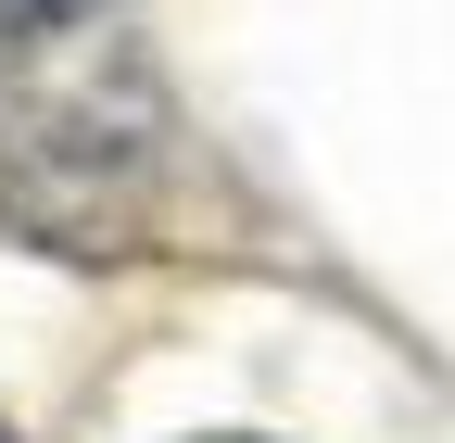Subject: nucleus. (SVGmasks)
Here are the masks:
<instances>
[{
    "instance_id": "f257e3e1",
    "label": "nucleus",
    "mask_w": 455,
    "mask_h": 443,
    "mask_svg": "<svg viewBox=\"0 0 455 443\" xmlns=\"http://www.w3.org/2000/svg\"><path fill=\"white\" fill-rule=\"evenodd\" d=\"M0 443H13V431H0Z\"/></svg>"
}]
</instances>
